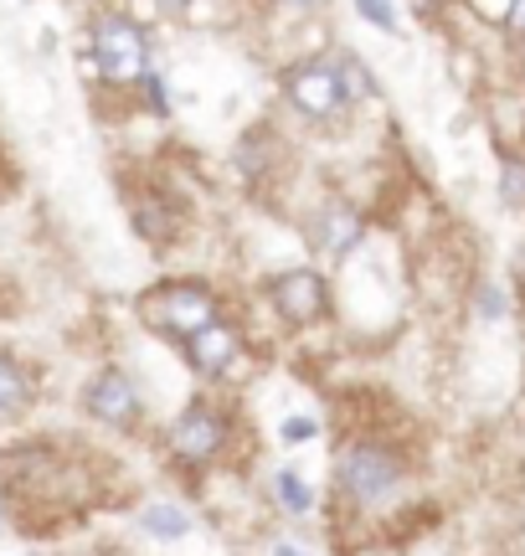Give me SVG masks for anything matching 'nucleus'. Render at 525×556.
I'll use <instances>...</instances> for the list:
<instances>
[{
  "label": "nucleus",
  "mask_w": 525,
  "mask_h": 556,
  "mask_svg": "<svg viewBox=\"0 0 525 556\" xmlns=\"http://www.w3.org/2000/svg\"><path fill=\"white\" fill-rule=\"evenodd\" d=\"M140 319L170 340H191L217 319V299L202 283H161V289H150L140 299Z\"/></svg>",
  "instance_id": "f257e3e1"
},
{
  "label": "nucleus",
  "mask_w": 525,
  "mask_h": 556,
  "mask_svg": "<svg viewBox=\"0 0 525 556\" xmlns=\"http://www.w3.org/2000/svg\"><path fill=\"white\" fill-rule=\"evenodd\" d=\"M93 62L108 83H135L150 73V41L129 16L119 11H103L93 21Z\"/></svg>",
  "instance_id": "f03ea898"
},
{
  "label": "nucleus",
  "mask_w": 525,
  "mask_h": 556,
  "mask_svg": "<svg viewBox=\"0 0 525 556\" xmlns=\"http://www.w3.org/2000/svg\"><path fill=\"white\" fill-rule=\"evenodd\" d=\"M397 484H402V458L397 454H386L376 443H350L341 454V490L350 500L371 505V500H386Z\"/></svg>",
  "instance_id": "7ed1b4c3"
},
{
  "label": "nucleus",
  "mask_w": 525,
  "mask_h": 556,
  "mask_svg": "<svg viewBox=\"0 0 525 556\" xmlns=\"http://www.w3.org/2000/svg\"><path fill=\"white\" fill-rule=\"evenodd\" d=\"M283 93L289 103L309 114V119H335L341 114V78H335V67H324V62H304V67H289L283 73Z\"/></svg>",
  "instance_id": "20e7f679"
},
{
  "label": "nucleus",
  "mask_w": 525,
  "mask_h": 556,
  "mask_svg": "<svg viewBox=\"0 0 525 556\" xmlns=\"http://www.w3.org/2000/svg\"><path fill=\"white\" fill-rule=\"evenodd\" d=\"M227 443V422L222 413H212L206 402H196V407H185L181 422L170 428V448H176V458H185V464H206V458H217Z\"/></svg>",
  "instance_id": "39448f33"
},
{
  "label": "nucleus",
  "mask_w": 525,
  "mask_h": 556,
  "mask_svg": "<svg viewBox=\"0 0 525 556\" xmlns=\"http://www.w3.org/2000/svg\"><path fill=\"white\" fill-rule=\"evenodd\" d=\"M273 304L289 325H315L330 309V289L315 268H289V274L273 278Z\"/></svg>",
  "instance_id": "423d86ee"
},
{
  "label": "nucleus",
  "mask_w": 525,
  "mask_h": 556,
  "mask_svg": "<svg viewBox=\"0 0 525 556\" xmlns=\"http://www.w3.org/2000/svg\"><path fill=\"white\" fill-rule=\"evenodd\" d=\"M88 413L108 422V428H129L135 417H140V392H135V381L124 377V371H103L93 387H88Z\"/></svg>",
  "instance_id": "0eeeda50"
},
{
  "label": "nucleus",
  "mask_w": 525,
  "mask_h": 556,
  "mask_svg": "<svg viewBox=\"0 0 525 556\" xmlns=\"http://www.w3.org/2000/svg\"><path fill=\"white\" fill-rule=\"evenodd\" d=\"M185 356H191V366H196V371L217 377L227 361L238 356V330H232V325H222V319H212L206 330H196V336L185 340Z\"/></svg>",
  "instance_id": "6e6552de"
},
{
  "label": "nucleus",
  "mask_w": 525,
  "mask_h": 556,
  "mask_svg": "<svg viewBox=\"0 0 525 556\" xmlns=\"http://www.w3.org/2000/svg\"><path fill=\"white\" fill-rule=\"evenodd\" d=\"M330 67H335V78H341V93H345V99H376V93H382L376 73H371V67H366L356 52H335V62H330Z\"/></svg>",
  "instance_id": "1a4fd4ad"
},
{
  "label": "nucleus",
  "mask_w": 525,
  "mask_h": 556,
  "mask_svg": "<svg viewBox=\"0 0 525 556\" xmlns=\"http://www.w3.org/2000/svg\"><path fill=\"white\" fill-rule=\"evenodd\" d=\"M320 242L330 248V253H350V248L361 242V217H356V212H345V206H335V212L324 217Z\"/></svg>",
  "instance_id": "9d476101"
},
{
  "label": "nucleus",
  "mask_w": 525,
  "mask_h": 556,
  "mask_svg": "<svg viewBox=\"0 0 525 556\" xmlns=\"http://www.w3.org/2000/svg\"><path fill=\"white\" fill-rule=\"evenodd\" d=\"M140 526L150 531V536H165V541H176V536L191 531V520H185L176 505H150V510L140 516Z\"/></svg>",
  "instance_id": "9b49d317"
},
{
  "label": "nucleus",
  "mask_w": 525,
  "mask_h": 556,
  "mask_svg": "<svg viewBox=\"0 0 525 556\" xmlns=\"http://www.w3.org/2000/svg\"><path fill=\"white\" fill-rule=\"evenodd\" d=\"M26 397H31V381H26V371H21L16 361L0 356V413H16Z\"/></svg>",
  "instance_id": "f8f14e48"
},
{
  "label": "nucleus",
  "mask_w": 525,
  "mask_h": 556,
  "mask_svg": "<svg viewBox=\"0 0 525 556\" xmlns=\"http://www.w3.org/2000/svg\"><path fill=\"white\" fill-rule=\"evenodd\" d=\"M273 490H279V500H283V510H294V516H304L315 500H309V484H304L294 469H283L279 479H273Z\"/></svg>",
  "instance_id": "ddd939ff"
},
{
  "label": "nucleus",
  "mask_w": 525,
  "mask_h": 556,
  "mask_svg": "<svg viewBox=\"0 0 525 556\" xmlns=\"http://www.w3.org/2000/svg\"><path fill=\"white\" fill-rule=\"evenodd\" d=\"M500 197H505V206H515V212L525 206V165L521 160H505V165H500Z\"/></svg>",
  "instance_id": "4468645a"
},
{
  "label": "nucleus",
  "mask_w": 525,
  "mask_h": 556,
  "mask_svg": "<svg viewBox=\"0 0 525 556\" xmlns=\"http://www.w3.org/2000/svg\"><path fill=\"white\" fill-rule=\"evenodd\" d=\"M356 11H361L376 31H397V5H392V0H356Z\"/></svg>",
  "instance_id": "2eb2a0df"
},
{
  "label": "nucleus",
  "mask_w": 525,
  "mask_h": 556,
  "mask_svg": "<svg viewBox=\"0 0 525 556\" xmlns=\"http://www.w3.org/2000/svg\"><path fill=\"white\" fill-rule=\"evenodd\" d=\"M144 93H150V109H155V114H165V109H170V99H165V78H161V73H144Z\"/></svg>",
  "instance_id": "dca6fc26"
},
{
  "label": "nucleus",
  "mask_w": 525,
  "mask_h": 556,
  "mask_svg": "<svg viewBox=\"0 0 525 556\" xmlns=\"http://www.w3.org/2000/svg\"><path fill=\"white\" fill-rule=\"evenodd\" d=\"M315 433H320V428H315L309 417H289V422H283V438H289V443H304V438H315Z\"/></svg>",
  "instance_id": "f3484780"
},
{
  "label": "nucleus",
  "mask_w": 525,
  "mask_h": 556,
  "mask_svg": "<svg viewBox=\"0 0 525 556\" xmlns=\"http://www.w3.org/2000/svg\"><path fill=\"white\" fill-rule=\"evenodd\" d=\"M505 26H510V37H515V41H525V0H510Z\"/></svg>",
  "instance_id": "a211bd4d"
},
{
  "label": "nucleus",
  "mask_w": 525,
  "mask_h": 556,
  "mask_svg": "<svg viewBox=\"0 0 525 556\" xmlns=\"http://www.w3.org/2000/svg\"><path fill=\"white\" fill-rule=\"evenodd\" d=\"M479 315H485V319L505 315V304H500V294H495V289H485V294H479Z\"/></svg>",
  "instance_id": "6ab92c4d"
},
{
  "label": "nucleus",
  "mask_w": 525,
  "mask_h": 556,
  "mask_svg": "<svg viewBox=\"0 0 525 556\" xmlns=\"http://www.w3.org/2000/svg\"><path fill=\"white\" fill-rule=\"evenodd\" d=\"M273 556H299V552H294L289 541H279V546H273Z\"/></svg>",
  "instance_id": "aec40b11"
},
{
  "label": "nucleus",
  "mask_w": 525,
  "mask_h": 556,
  "mask_svg": "<svg viewBox=\"0 0 525 556\" xmlns=\"http://www.w3.org/2000/svg\"><path fill=\"white\" fill-rule=\"evenodd\" d=\"M165 11H185V5H191V0H161Z\"/></svg>",
  "instance_id": "412c9836"
},
{
  "label": "nucleus",
  "mask_w": 525,
  "mask_h": 556,
  "mask_svg": "<svg viewBox=\"0 0 525 556\" xmlns=\"http://www.w3.org/2000/svg\"><path fill=\"white\" fill-rule=\"evenodd\" d=\"M294 5H315V0H294Z\"/></svg>",
  "instance_id": "4be33fe9"
}]
</instances>
